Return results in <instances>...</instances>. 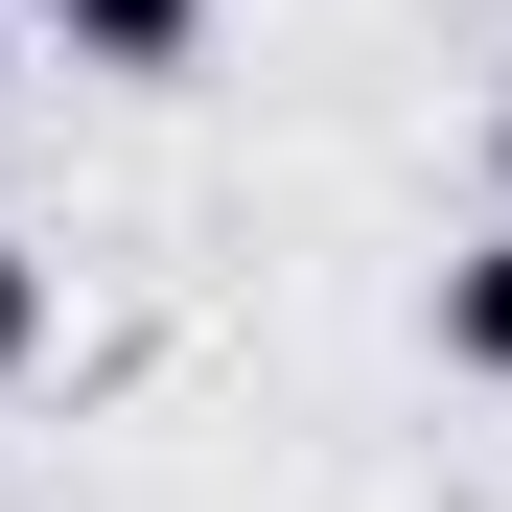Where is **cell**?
<instances>
[{"mask_svg":"<svg viewBox=\"0 0 512 512\" xmlns=\"http://www.w3.org/2000/svg\"><path fill=\"white\" fill-rule=\"evenodd\" d=\"M489 187H512V117H489Z\"/></svg>","mask_w":512,"mask_h":512,"instance_id":"cell-4","label":"cell"},{"mask_svg":"<svg viewBox=\"0 0 512 512\" xmlns=\"http://www.w3.org/2000/svg\"><path fill=\"white\" fill-rule=\"evenodd\" d=\"M47 47L94 70V94H187L210 70V0H47Z\"/></svg>","mask_w":512,"mask_h":512,"instance_id":"cell-1","label":"cell"},{"mask_svg":"<svg viewBox=\"0 0 512 512\" xmlns=\"http://www.w3.org/2000/svg\"><path fill=\"white\" fill-rule=\"evenodd\" d=\"M24 373H47V256L0 233V396H24Z\"/></svg>","mask_w":512,"mask_h":512,"instance_id":"cell-3","label":"cell"},{"mask_svg":"<svg viewBox=\"0 0 512 512\" xmlns=\"http://www.w3.org/2000/svg\"><path fill=\"white\" fill-rule=\"evenodd\" d=\"M419 326H443V373H466V396H512V210L443 256V280H419Z\"/></svg>","mask_w":512,"mask_h":512,"instance_id":"cell-2","label":"cell"}]
</instances>
